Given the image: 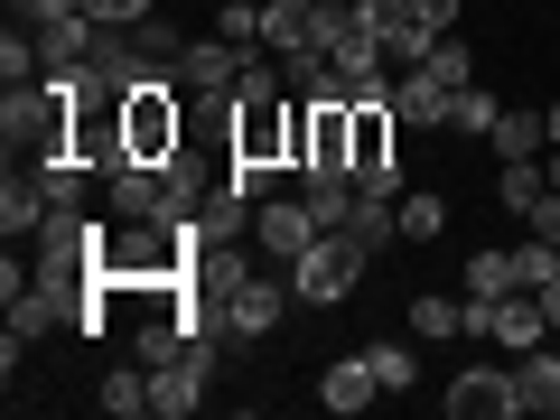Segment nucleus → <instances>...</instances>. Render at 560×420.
<instances>
[{
  "mask_svg": "<svg viewBox=\"0 0 560 420\" xmlns=\"http://www.w3.org/2000/svg\"><path fill=\"white\" fill-rule=\"evenodd\" d=\"M541 121H551V140H560V103H551V113H541Z\"/></svg>",
  "mask_w": 560,
  "mask_h": 420,
  "instance_id": "c756f323",
  "label": "nucleus"
},
{
  "mask_svg": "<svg viewBox=\"0 0 560 420\" xmlns=\"http://www.w3.org/2000/svg\"><path fill=\"white\" fill-rule=\"evenodd\" d=\"M541 308H551V327H560V280H551V290H541Z\"/></svg>",
  "mask_w": 560,
  "mask_h": 420,
  "instance_id": "c85d7f7f",
  "label": "nucleus"
},
{
  "mask_svg": "<svg viewBox=\"0 0 560 420\" xmlns=\"http://www.w3.org/2000/svg\"><path fill=\"white\" fill-rule=\"evenodd\" d=\"M440 411L448 420H523V401H514V374H504V364H467L440 393Z\"/></svg>",
  "mask_w": 560,
  "mask_h": 420,
  "instance_id": "7ed1b4c3",
  "label": "nucleus"
},
{
  "mask_svg": "<svg viewBox=\"0 0 560 420\" xmlns=\"http://www.w3.org/2000/svg\"><path fill=\"white\" fill-rule=\"evenodd\" d=\"M10 327H20V337H47V327H75V318H66V300L47 280H28V290H10Z\"/></svg>",
  "mask_w": 560,
  "mask_h": 420,
  "instance_id": "ddd939ff",
  "label": "nucleus"
},
{
  "mask_svg": "<svg viewBox=\"0 0 560 420\" xmlns=\"http://www.w3.org/2000/svg\"><path fill=\"white\" fill-rule=\"evenodd\" d=\"M420 66H430V75H440L448 94H458V84H477V57H467V38H458V28H448V38L430 47V57H420Z\"/></svg>",
  "mask_w": 560,
  "mask_h": 420,
  "instance_id": "4be33fe9",
  "label": "nucleus"
},
{
  "mask_svg": "<svg viewBox=\"0 0 560 420\" xmlns=\"http://www.w3.org/2000/svg\"><path fill=\"white\" fill-rule=\"evenodd\" d=\"M47 215H57V206H47L38 168L10 160V178H0V234H10V243H38V224H47Z\"/></svg>",
  "mask_w": 560,
  "mask_h": 420,
  "instance_id": "6e6552de",
  "label": "nucleus"
},
{
  "mask_svg": "<svg viewBox=\"0 0 560 420\" xmlns=\"http://www.w3.org/2000/svg\"><path fill=\"white\" fill-rule=\"evenodd\" d=\"M411 20H420V28H440V38H448V28H458V0H411Z\"/></svg>",
  "mask_w": 560,
  "mask_h": 420,
  "instance_id": "bb28decb",
  "label": "nucleus"
},
{
  "mask_svg": "<svg viewBox=\"0 0 560 420\" xmlns=\"http://www.w3.org/2000/svg\"><path fill=\"white\" fill-rule=\"evenodd\" d=\"M448 234V206L430 197V187H411V197H401V243H440Z\"/></svg>",
  "mask_w": 560,
  "mask_h": 420,
  "instance_id": "aec40b11",
  "label": "nucleus"
},
{
  "mask_svg": "<svg viewBox=\"0 0 560 420\" xmlns=\"http://www.w3.org/2000/svg\"><path fill=\"white\" fill-rule=\"evenodd\" d=\"M541 178H551V187H560V140H551V160H541Z\"/></svg>",
  "mask_w": 560,
  "mask_h": 420,
  "instance_id": "cd10ccee",
  "label": "nucleus"
},
{
  "mask_svg": "<svg viewBox=\"0 0 560 420\" xmlns=\"http://www.w3.org/2000/svg\"><path fill=\"white\" fill-rule=\"evenodd\" d=\"M486 140H495V160H541V150H551V121L523 113V103H504V121H495Z\"/></svg>",
  "mask_w": 560,
  "mask_h": 420,
  "instance_id": "f8f14e48",
  "label": "nucleus"
},
{
  "mask_svg": "<svg viewBox=\"0 0 560 420\" xmlns=\"http://www.w3.org/2000/svg\"><path fill=\"white\" fill-rule=\"evenodd\" d=\"M541 187H551V178H541V160H495V206H504V215H533Z\"/></svg>",
  "mask_w": 560,
  "mask_h": 420,
  "instance_id": "f3484780",
  "label": "nucleus"
},
{
  "mask_svg": "<svg viewBox=\"0 0 560 420\" xmlns=\"http://www.w3.org/2000/svg\"><path fill=\"white\" fill-rule=\"evenodd\" d=\"M215 38H234L243 57H261V0H224V10H215Z\"/></svg>",
  "mask_w": 560,
  "mask_h": 420,
  "instance_id": "412c9836",
  "label": "nucleus"
},
{
  "mask_svg": "<svg viewBox=\"0 0 560 420\" xmlns=\"http://www.w3.org/2000/svg\"><path fill=\"white\" fill-rule=\"evenodd\" d=\"M514 401H523V420H560V355L551 346H533L514 364Z\"/></svg>",
  "mask_w": 560,
  "mask_h": 420,
  "instance_id": "9d476101",
  "label": "nucleus"
},
{
  "mask_svg": "<svg viewBox=\"0 0 560 420\" xmlns=\"http://www.w3.org/2000/svg\"><path fill=\"white\" fill-rule=\"evenodd\" d=\"M495 121H504V103L486 94V84H458V103H448V131H458V140H486Z\"/></svg>",
  "mask_w": 560,
  "mask_h": 420,
  "instance_id": "6ab92c4d",
  "label": "nucleus"
},
{
  "mask_svg": "<svg viewBox=\"0 0 560 420\" xmlns=\"http://www.w3.org/2000/svg\"><path fill=\"white\" fill-rule=\"evenodd\" d=\"M121 150L150 168H168L187 150V113H178V84H131L121 94Z\"/></svg>",
  "mask_w": 560,
  "mask_h": 420,
  "instance_id": "f257e3e1",
  "label": "nucleus"
},
{
  "mask_svg": "<svg viewBox=\"0 0 560 420\" xmlns=\"http://www.w3.org/2000/svg\"><path fill=\"white\" fill-rule=\"evenodd\" d=\"M280 308H290V280H234V300H224V337H271Z\"/></svg>",
  "mask_w": 560,
  "mask_h": 420,
  "instance_id": "0eeeda50",
  "label": "nucleus"
},
{
  "mask_svg": "<svg viewBox=\"0 0 560 420\" xmlns=\"http://www.w3.org/2000/svg\"><path fill=\"white\" fill-rule=\"evenodd\" d=\"M411 337H420V346L467 337V300H448V290H420V300H411Z\"/></svg>",
  "mask_w": 560,
  "mask_h": 420,
  "instance_id": "4468645a",
  "label": "nucleus"
},
{
  "mask_svg": "<svg viewBox=\"0 0 560 420\" xmlns=\"http://www.w3.org/2000/svg\"><path fill=\"white\" fill-rule=\"evenodd\" d=\"M541 327H551V308H541V290H504L495 300V346H514V355H533Z\"/></svg>",
  "mask_w": 560,
  "mask_h": 420,
  "instance_id": "9b49d317",
  "label": "nucleus"
},
{
  "mask_svg": "<svg viewBox=\"0 0 560 420\" xmlns=\"http://www.w3.org/2000/svg\"><path fill=\"white\" fill-rule=\"evenodd\" d=\"M84 20H94V28H140V20H150V0H84Z\"/></svg>",
  "mask_w": 560,
  "mask_h": 420,
  "instance_id": "b1692460",
  "label": "nucleus"
},
{
  "mask_svg": "<svg viewBox=\"0 0 560 420\" xmlns=\"http://www.w3.org/2000/svg\"><path fill=\"white\" fill-rule=\"evenodd\" d=\"M514 271H523V290H551V280H560V243H523V253H514Z\"/></svg>",
  "mask_w": 560,
  "mask_h": 420,
  "instance_id": "5701e85b",
  "label": "nucleus"
},
{
  "mask_svg": "<svg viewBox=\"0 0 560 420\" xmlns=\"http://www.w3.org/2000/svg\"><path fill=\"white\" fill-rule=\"evenodd\" d=\"M84 0H10V20H75Z\"/></svg>",
  "mask_w": 560,
  "mask_h": 420,
  "instance_id": "393cba45",
  "label": "nucleus"
},
{
  "mask_svg": "<svg viewBox=\"0 0 560 420\" xmlns=\"http://www.w3.org/2000/svg\"><path fill=\"white\" fill-rule=\"evenodd\" d=\"M243 47L234 38H187V57H178V94H234L243 84Z\"/></svg>",
  "mask_w": 560,
  "mask_h": 420,
  "instance_id": "423d86ee",
  "label": "nucleus"
},
{
  "mask_svg": "<svg viewBox=\"0 0 560 420\" xmlns=\"http://www.w3.org/2000/svg\"><path fill=\"white\" fill-rule=\"evenodd\" d=\"M94 401L113 420H140V411H150V364H113V374L94 383Z\"/></svg>",
  "mask_w": 560,
  "mask_h": 420,
  "instance_id": "2eb2a0df",
  "label": "nucleus"
},
{
  "mask_svg": "<svg viewBox=\"0 0 560 420\" xmlns=\"http://www.w3.org/2000/svg\"><path fill=\"white\" fill-rule=\"evenodd\" d=\"M318 401H327L337 420H355L364 401H383V383H374V364H364V355H337V364L318 374Z\"/></svg>",
  "mask_w": 560,
  "mask_h": 420,
  "instance_id": "1a4fd4ad",
  "label": "nucleus"
},
{
  "mask_svg": "<svg viewBox=\"0 0 560 420\" xmlns=\"http://www.w3.org/2000/svg\"><path fill=\"white\" fill-rule=\"evenodd\" d=\"M364 364H374L383 393H411V383H420V346L411 337H374V346H364Z\"/></svg>",
  "mask_w": 560,
  "mask_h": 420,
  "instance_id": "dca6fc26",
  "label": "nucleus"
},
{
  "mask_svg": "<svg viewBox=\"0 0 560 420\" xmlns=\"http://www.w3.org/2000/svg\"><path fill=\"white\" fill-rule=\"evenodd\" d=\"M364 261H374V253H364L355 234H318V243H308L300 261H290V300H308V308L346 300V290L364 280Z\"/></svg>",
  "mask_w": 560,
  "mask_h": 420,
  "instance_id": "f03ea898",
  "label": "nucleus"
},
{
  "mask_svg": "<svg viewBox=\"0 0 560 420\" xmlns=\"http://www.w3.org/2000/svg\"><path fill=\"white\" fill-rule=\"evenodd\" d=\"M206 10H224V0H206Z\"/></svg>",
  "mask_w": 560,
  "mask_h": 420,
  "instance_id": "7c9ffc66",
  "label": "nucleus"
},
{
  "mask_svg": "<svg viewBox=\"0 0 560 420\" xmlns=\"http://www.w3.org/2000/svg\"><path fill=\"white\" fill-rule=\"evenodd\" d=\"M523 224H533L541 243H560V187H541V206H533V215H523Z\"/></svg>",
  "mask_w": 560,
  "mask_h": 420,
  "instance_id": "a878e982",
  "label": "nucleus"
},
{
  "mask_svg": "<svg viewBox=\"0 0 560 420\" xmlns=\"http://www.w3.org/2000/svg\"><path fill=\"white\" fill-rule=\"evenodd\" d=\"M448 84L430 75V66H393V121L401 131H448Z\"/></svg>",
  "mask_w": 560,
  "mask_h": 420,
  "instance_id": "39448f33",
  "label": "nucleus"
},
{
  "mask_svg": "<svg viewBox=\"0 0 560 420\" xmlns=\"http://www.w3.org/2000/svg\"><path fill=\"white\" fill-rule=\"evenodd\" d=\"M318 234H327V224L308 215V197H261V206H253V243H261L271 261H300Z\"/></svg>",
  "mask_w": 560,
  "mask_h": 420,
  "instance_id": "20e7f679",
  "label": "nucleus"
},
{
  "mask_svg": "<svg viewBox=\"0 0 560 420\" xmlns=\"http://www.w3.org/2000/svg\"><path fill=\"white\" fill-rule=\"evenodd\" d=\"M504 290H523L514 253H495V243H477V253H467V300H504Z\"/></svg>",
  "mask_w": 560,
  "mask_h": 420,
  "instance_id": "a211bd4d",
  "label": "nucleus"
}]
</instances>
